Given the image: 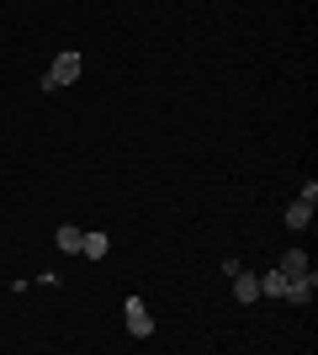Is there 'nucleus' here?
<instances>
[{"mask_svg":"<svg viewBox=\"0 0 318 355\" xmlns=\"http://www.w3.org/2000/svg\"><path fill=\"white\" fill-rule=\"evenodd\" d=\"M80 239H85V228L64 223V228H59V250H64V254H80Z\"/></svg>","mask_w":318,"mask_h":355,"instance_id":"nucleus-8","label":"nucleus"},{"mask_svg":"<svg viewBox=\"0 0 318 355\" xmlns=\"http://www.w3.org/2000/svg\"><path fill=\"white\" fill-rule=\"evenodd\" d=\"M106 250H112V239H106L101 228H96V234H85V239H80V254H91V260H101Z\"/></svg>","mask_w":318,"mask_h":355,"instance_id":"nucleus-6","label":"nucleus"},{"mask_svg":"<svg viewBox=\"0 0 318 355\" xmlns=\"http://www.w3.org/2000/svg\"><path fill=\"white\" fill-rule=\"evenodd\" d=\"M281 270H287V276H308V254L303 250H281Z\"/></svg>","mask_w":318,"mask_h":355,"instance_id":"nucleus-9","label":"nucleus"},{"mask_svg":"<svg viewBox=\"0 0 318 355\" xmlns=\"http://www.w3.org/2000/svg\"><path fill=\"white\" fill-rule=\"evenodd\" d=\"M313 270H308V276H292V282H287V292H281V297H287V302H297V308H303V302H313Z\"/></svg>","mask_w":318,"mask_h":355,"instance_id":"nucleus-4","label":"nucleus"},{"mask_svg":"<svg viewBox=\"0 0 318 355\" xmlns=\"http://www.w3.org/2000/svg\"><path fill=\"white\" fill-rule=\"evenodd\" d=\"M80 69H85V59H80L75 48H64L59 59L48 64V74H43V90H64V85H75V80H80Z\"/></svg>","mask_w":318,"mask_h":355,"instance_id":"nucleus-1","label":"nucleus"},{"mask_svg":"<svg viewBox=\"0 0 318 355\" xmlns=\"http://www.w3.org/2000/svg\"><path fill=\"white\" fill-rule=\"evenodd\" d=\"M287 282H292V276H287L281 266L265 270V276H260V297H281V292H287Z\"/></svg>","mask_w":318,"mask_h":355,"instance_id":"nucleus-5","label":"nucleus"},{"mask_svg":"<svg viewBox=\"0 0 318 355\" xmlns=\"http://www.w3.org/2000/svg\"><path fill=\"white\" fill-rule=\"evenodd\" d=\"M228 282H233V302H260V276H255V270H244V266H239Z\"/></svg>","mask_w":318,"mask_h":355,"instance_id":"nucleus-3","label":"nucleus"},{"mask_svg":"<svg viewBox=\"0 0 318 355\" xmlns=\"http://www.w3.org/2000/svg\"><path fill=\"white\" fill-rule=\"evenodd\" d=\"M308 223H313V202H303V196H297V202L287 207V228H308Z\"/></svg>","mask_w":318,"mask_h":355,"instance_id":"nucleus-7","label":"nucleus"},{"mask_svg":"<svg viewBox=\"0 0 318 355\" xmlns=\"http://www.w3.org/2000/svg\"><path fill=\"white\" fill-rule=\"evenodd\" d=\"M122 318H127V334H133V340H149L154 334V313H149L143 297H127V302H122Z\"/></svg>","mask_w":318,"mask_h":355,"instance_id":"nucleus-2","label":"nucleus"}]
</instances>
